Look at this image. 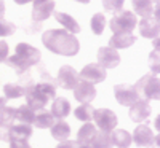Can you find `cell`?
Returning a JSON list of instances; mask_svg holds the SVG:
<instances>
[{"mask_svg": "<svg viewBox=\"0 0 160 148\" xmlns=\"http://www.w3.org/2000/svg\"><path fill=\"white\" fill-rule=\"evenodd\" d=\"M114 94H115L117 102L125 107H131L135 102L139 100V96L135 86H130V85H117L114 88Z\"/></svg>", "mask_w": 160, "mask_h": 148, "instance_id": "52a82bcc", "label": "cell"}, {"mask_svg": "<svg viewBox=\"0 0 160 148\" xmlns=\"http://www.w3.org/2000/svg\"><path fill=\"white\" fill-rule=\"evenodd\" d=\"M34 7H32V19L37 22H42L48 19L53 11H55V2L53 0H32Z\"/></svg>", "mask_w": 160, "mask_h": 148, "instance_id": "30bf717a", "label": "cell"}, {"mask_svg": "<svg viewBox=\"0 0 160 148\" xmlns=\"http://www.w3.org/2000/svg\"><path fill=\"white\" fill-rule=\"evenodd\" d=\"M26 100H28V105L31 110L37 112L45 109V105L50 99H55L56 96V83L53 81L50 76H45V80L38 81L35 85H31L26 88Z\"/></svg>", "mask_w": 160, "mask_h": 148, "instance_id": "7a4b0ae2", "label": "cell"}, {"mask_svg": "<svg viewBox=\"0 0 160 148\" xmlns=\"http://www.w3.org/2000/svg\"><path fill=\"white\" fill-rule=\"evenodd\" d=\"M77 148H93L91 145H77Z\"/></svg>", "mask_w": 160, "mask_h": 148, "instance_id": "ab89813d", "label": "cell"}, {"mask_svg": "<svg viewBox=\"0 0 160 148\" xmlns=\"http://www.w3.org/2000/svg\"><path fill=\"white\" fill-rule=\"evenodd\" d=\"M32 136V126L31 124H11L8 127V142L10 140H28Z\"/></svg>", "mask_w": 160, "mask_h": 148, "instance_id": "2e32d148", "label": "cell"}, {"mask_svg": "<svg viewBox=\"0 0 160 148\" xmlns=\"http://www.w3.org/2000/svg\"><path fill=\"white\" fill-rule=\"evenodd\" d=\"M26 92V86L22 85H16V83H8L3 86V94L7 99H18L22 97Z\"/></svg>", "mask_w": 160, "mask_h": 148, "instance_id": "4316f807", "label": "cell"}, {"mask_svg": "<svg viewBox=\"0 0 160 148\" xmlns=\"http://www.w3.org/2000/svg\"><path fill=\"white\" fill-rule=\"evenodd\" d=\"M56 148H77V142H72V140H62Z\"/></svg>", "mask_w": 160, "mask_h": 148, "instance_id": "d590c367", "label": "cell"}, {"mask_svg": "<svg viewBox=\"0 0 160 148\" xmlns=\"http://www.w3.org/2000/svg\"><path fill=\"white\" fill-rule=\"evenodd\" d=\"M15 2H16L18 5H26V3H29V2H32V0H15Z\"/></svg>", "mask_w": 160, "mask_h": 148, "instance_id": "74e56055", "label": "cell"}, {"mask_svg": "<svg viewBox=\"0 0 160 148\" xmlns=\"http://www.w3.org/2000/svg\"><path fill=\"white\" fill-rule=\"evenodd\" d=\"M151 61H152V70H154V73L157 75L158 73V49H154V53L151 54Z\"/></svg>", "mask_w": 160, "mask_h": 148, "instance_id": "e575fe53", "label": "cell"}, {"mask_svg": "<svg viewBox=\"0 0 160 148\" xmlns=\"http://www.w3.org/2000/svg\"><path fill=\"white\" fill-rule=\"evenodd\" d=\"M93 119H95V123L101 132L111 134L117 127V115L109 109H95Z\"/></svg>", "mask_w": 160, "mask_h": 148, "instance_id": "8992f818", "label": "cell"}, {"mask_svg": "<svg viewBox=\"0 0 160 148\" xmlns=\"http://www.w3.org/2000/svg\"><path fill=\"white\" fill-rule=\"evenodd\" d=\"M51 136L55 137L56 140L62 142V140H68L71 136V127L68 123H64L62 119H58L56 123H53L51 126Z\"/></svg>", "mask_w": 160, "mask_h": 148, "instance_id": "603a6c76", "label": "cell"}, {"mask_svg": "<svg viewBox=\"0 0 160 148\" xmlns=\"http://www.w3.org/2000/svg\"><path fill=\"white\" fill-rule=\"evenodd\" d=\"M151 105L148 100H138L130 107V118L135 121V123H142L151 116Z\"/></svg>", "mask_w": 160, "mask_h": 148, "instance_id": "5bb4252c", "label": "cell"}, {"mask_svg": "<svg viewBox=\"0 0 160 148\" xmlns=\"http://www.w3.org/2000/svg\"><path fill=\"white\" fill-rule=\"evenodd\" d=\"M151 2H152V3H158V0H151Z\"/></svg>", "mask_w": 160, "mask_h": 148, "instance_id": "b9f144b4", "label": "cell"}, {"mask_svg": "<svg viewBox=\"0 0 160 148\" xmlns=\"http://www.w3.org/2000/svg\"><path fill=\"white\" fill-rule=\"evenodd\" d=\"M123 3H125V0H102L104 10L111 11V13H117L120 10H123Z\"/></svg>", "mask_w": 160, "mask_h": 148, "instance_id": "4dcf8cb0", "label": "cell"}, {"mask_svg": "<svg viewBox=\"0 0 160 148\" xmlns=\"http://www.w3.org/2000/svg\"><path fill=\"white\" fill-rule=\"evenodd\" d=\"M71 113V104L68 99L64 97H56L53 100V105H51V115L53 118H58V119H64Z\"/></svg>", "mask_w": 160, "mask_h": 148, "instance_id": "ac0fdd59", "label": "cell"}, {"mask_svg": "<svg viewBox=\"0 0 160 148\" xmlns=\"http://www.w3.org/2000/svg\"><path fill=\"white\" fill-rule=\"evenodd\" d=\"M78 80H83V81H88L91 85L101 83L106 80V69H102L99 64H88L78 73Z\"/></svg>", "mask_w": 160, "mask_h": 148, "instance_id": "ba28073f", "label": "cell"}, {"mask_svg": "<svg viewBox=\"0 0 160 148\" xmlns=\"http://www.w3.org/2000/svg\"><path fill=\"white\" fill-rule=\"evenodd\" d=\"M56 83L62 88V89H74L75 85L78 83V73L74 67L71 65H62L59 72H58V78Z\"/></svg>", "mask_w": 160, "mask_h": 148, "instance_id": "9c48e42d", "label": "cell"}, {"mask_svg": "<svg viewBox=\"0 0 160 148\" xmlns=\"http://www.w3.org/2000/svg\"><path fill=\"white\" fill-rule=\"evenodd\" d=\"M7 58H8V45L7 42L0 40V62H5Z\"/></svg>", "mask_w": 160, "mask_h": 148, "instance_id": "d6a6232c", "label": "cell"}, {"mask_svg": "<svg viewBox=\"0 0 160 148\" xmlns=\"http://www.w3.org/2000/svg\"><path fill=\"white\" fill-rule=\"evenodd\" d=\"M93 112H95V109L91 107V104H82L80 107H77L75 109V118L83 121V123H90V121L93 119Z\"/></svg>", "mask_w": 160, "mask_h": 148, "instance_id": "83f0119b", "label": "cell"}, {"mask_svg": "<svg viewBox=\"0 0 160 148\" xmlns=\"http://www.w3.org/2000/svg\"><path fill=\"white\" fill-rule=\"evenodd\" d=\"M136 42V37L133 34H114L109 40L111 48L117 49V48H128Z\"/></svg>", "mask_w": 160, "mask_h": 148, "instance_id": "44dd1931", "label": "cell"}, {"mask_svg": "<svg viewBox=\"0 0 160 148\" xmlns=\"http://www.w3.org/2000/svg\"><path fill=\"white\" fill-rule=\"evenodd\" d=\"M120 62V54L117 53V49L111 48V46H102L98 49V64L102 69H114Z\"/></svg>", "mask_w": 160, "mask_h": 148, "instance_id": "7c38bea8", "label": "cell"}, {"mask_svg": "<svg viewBox=\"0 0 160 148\" xmlns=\"http://www.w3.org/2000/svg\"><path fill=\"white\" fill-rule=\"evenodd\" d=\"M15 121H16V109L5 105L3 109L0 110V127L8 129Z\"/></svg>", "mask_w": 160, "mask_h": 148, "instance_id": "d4e9b609", "label": "cell"}, {"mask_svg": "<svg viewBox=\"0 0 160 148\" xmlns=\"http://www.w3.org/2000/svg\"><path fill=\"white\" fill-rule=\"evenodd\" d=\"M154 140H155V137L152 134V129L146 124L136 126L135 132L131 136V142H135L138 146H149Z\"/></svg>", "mask_w": 160, "mask_h": 148, "instance_id": "9a60e30c", "label": "cell"}, {"mask_svg": "<svg viewBox=\"0 0 160 148\" xmlns=\"http://www.w3.org/2000/svg\"><path fill=\"white\" fill-rule=\"evenodd\" d=\"M42 43L51 53L61 54V56H75L80 49V43L77 37H74V34L64 29L47 30L42 37Z\"/></svg>", "mask_w": 160, "mask_h": 148, "instance_id": "6da1fadb", "label": "cell"}, {"mask_svg": "<svg viewBox=\"0 0 160 148\" xmlns=\"http://www.w3.org/2000/svg\"><path fill=\"white\" fill-rule=\"evenodd\" d=\"M104 25H106V18L102 13H96L91 18V30L95 35H101L104 32Z\"/></svg>", "mask_w": 160, "mask_h": 148, "instance_id": "f546056e", "label": "cell"}, {"mask_svg": "<svg viewBox=\"0 0 160 148\" xmlns=\"http://www.w3.org/2000/svg\"><path fill=\"white\" fill-rule=\"evenodd\" d=\"M96 134V127L91 123H85L82 127H80L78 134H77V145H90L91 139L95 137Z\"/></svg>", "mask_w": 160, "mask_h": 148, "instance_id": "cb8c5ba5", "label": "cell"}, {"mask_svg": "<svg viewBox=\"0 0 160 148\" xmlns=\"http://www.w3.org/2000/svg\"><path fill=\"white\" fill-rule=\"evenodd\" d=\"M139 34L146 38H157L158 37V21L155 18H142L139 22Z\"/></svg>", "mask_w": 160, "mask_h": 148, "instance_id": "e0dca14e", "label": "cell"}, {"mask_svg": "<svg viewBox=\"0 0 160 148\" xmlns=\"http://www.w3.org/2000/svg\"><path fill=\"white\" fill-rule=\"evenodd\" d=\"M135 15L141 18H155L158 21V3H152L151 0H131Z\"/></svg>", "mask_w": 160, "mask_h": 148, "instance_id": "8fae6325", "label": "cell"}, {"mask_svg": "<svg viewBox=\"0 0 160 148\" xmlns=\"http://www.w3.org/2000/svg\"><path fill=\"white\" fill-rule=\"evenodd\" d=\"M34 110H31L28 105H21L19 109H16V119L22 124H32L34 121Z\"/></svg>", "mask_w": 160, "mask_h": 148, "instance_id": "f1b7e54d", "label": "cell"}, {"mask_svg": "<svg viewBox=\"0 0 160 148\" xmlns=\"http://www.w3.org/2000/svg\"><path fill=\"white\" fill-rule=\"evenodd\" d=\"M3 15H5V2L0 0V19H3Z\"/></svg>", "mask_w": 160, "mask_h": 148, "instance_id": "8d00e7d4", "label": "cell"}, {"mask_svg": "<svg viewBox=\"0 0 160 148\" xmlns=\"http://www.w3.org/2000/svg\"><path fill=\"white\" fill-rule=\"evenodd\" d=\"M40 51L37 48H34L29 43H18L16 49H15V54L10 56L5 59V62L15 70L18 75H24L28 73L31 67L37 65L40 62Z\"/></svg>", "mask_w": 160, "mask_h": 148, "instance_id": "3957f363", "label": "cell"}, {"mask_svg": "<svg viewBox=\"0 0 160 148\" xmlns=\"http://www.w3.org/2000/svg\"><path fill=\"white\" fill-rule=\"evenodd\" d=\"M138 25V18L133 11L120 10L114 13L111 19V29L114 34H133L135 27Z\"/></svg>", "mask_w": 160, "mask_h": 148, "instance_id": "277c9868", "label": "cell"}, {"mask_svg": "<svg viewBox=\"0 0 160 148\" xmlns=\"http://www.w3.org/2000/svg\"><path fill=\"white\" fill-rule=\"evenodd\" d=\"M53 123H55V118H53L51 112L42 109V110H37L34 113V121H32V124L38 129H48L53 126Z\"/></svg>", "mask_w": 160, "mask_h": 148, "instance_id": "ffe728a7", "label": "cell"}, {"mask_svg": "<svg viewBox=\"0 0 160 148\" xmlns=\"http://www.w3.org/2000/svg\"><path fill=\"white\" fill-rule=\"evenodd\" d=\"M10 148H31L28 140H10Z\"/></svg>", "mask_w": 160, "mask_h": 148, "instance_id": "836d02e7", "label": "cell"}, {"mask_svg": "<svg viewBox=\"0 0 160 148\" xmlns=\"http://www.w3.org/2000/svg\"><path fill=\"white\" fill-rule=\"evenodd\" d=\"M74 97L78 102H82V104H87V102L90 104L93 99L96 97V89H95V86H93L91 83L83 81V80H78V83L74 88Z\"/></svg>", "mask_w": 160, "mask_h": 148, "instance_id": "4fadbf2b", "label": "cell"}, {"mask_svg": "<svg viewBox=\"0 0 160 148\" xmlns=\"http://www.w3.org/2000/svg\"><path fill=\"white\" fill-rule=\"evenodd\" d=\"M3 107H5V99H3V97H0V110H2Z\"/></svg>", "mask_w": 160, "mask_h": 148, "instance_id": "f35d334b", "label": "cell"}, {"mask_svg": "<svg viewBox=\"0 0 160 148\" xmlns=\"http://www.w3.org/2000/svg\"><path fill=\"white\" fill-rule=\"evenodd\" d=\"M139 99L144 100H157L160 96V81L157 75H146L135 85Z\"/></svg>", "mask_w": 160, "mask_h": 148, "instance_id": "5b68a950", "label": "cell"}, {"mask_svg": "<svg viewBox=\"0 0 160 148\" xmlns=\"http://www.w3.org/2000/svg\"><path fill=\"white\" fill-rule=\"evenodd\" d=\"M75 2H80V3H90V0H75Z\"/></svg>", "mask_w": 160, "mask_h": 148, "instance_id": "60d3db41", "label": "cell"}, {"mask_svg": "<svg viewBox=\"0 0 160 148\" xmlns=\"http://www.w3.org/2000/svg\"><path fill=\"white\" fill-rule=\"evenodd\" d=\"M15 30H16V25L13 22L0 19V37H8L11 34H15Z\"/></svg>", "mask_w": 160, "mask_h": 148, "instance_id": "1f68e13d", "label": "cell"}, {"mask_svg": "<svg viewBox=\"0 0 160 148\" xmlns=\"http://www.w3.org/2000/svg\"><path fill=\"white\" fill-rule=\"evenodd\" d=\"M90 145L93 148H112V142H111V134L108 132H98L95 134V137L91 139Z\"/></svg>", "mask_w": 160, "mask_h": 148, "instance_id": "484cf974", "label": "cell"}, {"mask_svg": "<svg viewBox=\"0 0 160 148\" xmlns=\"http://www.w3.org/2000/svg\"><path fill=\"white\" fill-rule=\"evenodd\" d=\"M53 15H55V18H56L58 22L62 24L64 30H68V32H71V34H74V35L80 32L78 22H77L71 15H68V13H61V11H53Z\"/></svg>", "mask_w": 160, "mask_h": 148, "instance_id": "d6986e66", "label": "cell"}, {"mask_svg": "<svg viewBox=\"0 0 160 148\" xmlns=\"http://www.w3.org/2000/svg\"><path fill=\"white\" fill-rule=\"evenodd\" d=\"M111 142L118 148H128L131 145V134L125 129H114L111 132Z\"/></svg>", "mask_w": 160, "mask_h": 148, "instance_id": "7402d4cb", "label": "cell"}]
</instances>
